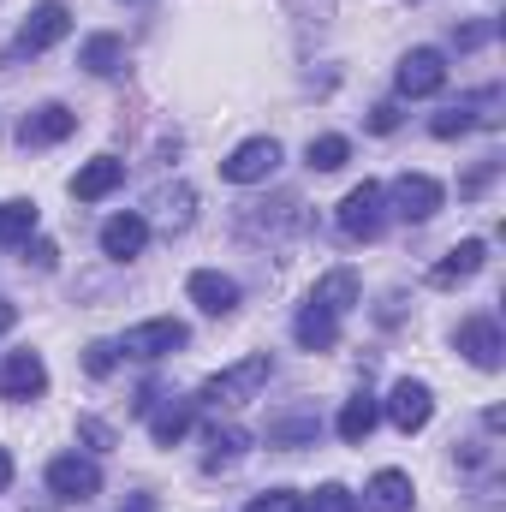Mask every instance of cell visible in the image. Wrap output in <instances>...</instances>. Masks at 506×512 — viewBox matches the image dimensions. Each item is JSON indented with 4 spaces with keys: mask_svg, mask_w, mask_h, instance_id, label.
Wrapping results in <instances>:
<instances>
[{
    "mask_svg": "<svg viewBox=\"0 0 506 512\" xmlns=\"http://www.w3.org/2000/svg\"><path fill=\"white\" fill-rule=\"evenodd\" d=\"M42 393H48L42 352H6L0 358V399H42Z\"/></svg>",
    "mask_w": 506,
    "mask_h": 512,
    "instance_id": "cell-11",
    "label": "cell"
},
{
    "mask_svg": "<svg viewBox=\"0 0 506 512\" xmlns=\"http://www.w3.org/2000/svg\"><path fill=\"white\" fill-rule=\"evenodd\" d=\"M298 512H358V495H352V489H340V483H328V489H316Z\"/></svg>",
    "mask_w": 506,
    "mask_h": 512,
    "instance_id": "cell-27",
    "label": "cell"
},
{
    "mask_svg": "<svg viewBox=\"0 0 506 512\" xmlns=\"http://www.w3.org/2000/svg\"><path fill=\"white\" fill-rule=\"evenodd\" d=\"M370 131H376V137L399 131V102H376V108H370Z\"/></svg>",
    "mask_w": 506,
    "mask_h": 512,
    "instance_id": "cell-32",
    "label": "cell"
},
{
    "mask_svg": "<svg viewBox=\"0 0 506 512\" xmlns=\"http://www.w3.org/2000/svg\"><path fill=\"white\" fill-rule=\"evenodd\" d=\"M0 489H12V453L0 447Z\"/></svg>",
    "mask_w": 506,
    "mask_h": 512,
    "instance_id": "cell-37",
    "label": "cell"
},
{
    "mask_svg": "<svg viewBox=\"0 0 506 512\" xmlns=\"http://www.w3.org/2000/svg\"><path fill=\"white\" fill-rule=\"evenodd\" d=\"M185 346H191V328L173 322V316L137 322V328H126V340H120V352H126V358H143V364H155V358H167V352H185Z\"/></svg>",
    "mask_w": 506,
    "mask_h": 512,
    "instance_id": "cell-5",
    "label": "cell"
},
{
    "mask_svg": "<svg viewBox=\"0 0 506 512\" xmlns=\"http://www.w3.org/2000/svg\"><path fill=\"white\" fill-rule=\"evenodd\" d=\"M393 84H399L405 102L441 96V84H447V54H441V48H411V54L399 60V72H393Z\"/></svg>",
    "mask_w": 506,
    "mask_h": 512,
    "instance_id": "cell-6",
    "label": "cell"
},
{
    "mask_svg": "<svg viewBox=\"0 0 506 512\" xmlns=\"http://www.w3.org/2000/svg\"><path fill=\"white\" fill-rule=\"evenodd\" d=\"M268 376H274V358H268V352H251V358H239L233 370L209 376L203 393H197V405H245V399H256V393L268 387Z\"/></svg>",
    "mask_w": 506,
    "mask_h": 512,
    "instance_id": "cell-1",
    "label": "cell"
},
{
    "mask_svg": "<svg viewBox=\"0 0 506 512\" xmlns=\"http://www.w3.org/2000/svg\"><path fill=\"white\" fill-rule=\"evenodd\" d=\"M245 453H251V435H245L239 423H227V429L215 423V429H209V453H203V471H227V465H239Z\"/></svg>",
    "mask_w": 506,
    "mask_h": 512,
    "instance_id": "cell-23",
    "label": "cell"
},
{
    "mask_svg": "<svg viewBox=\"0 0 506 512\" xmlns=\"http://www.w3.org/2000/svg\"><path fill=\"white\" fill-rule=\"evenodd\" d=\"M304 161H310L316 173H340V167L352 161V143H346L340 131H322V137H310V149H304Z\"/></svg>",
    "mask_w": 506,
    "mask_h": 512,
    "instance_id": "cell-25",
    "label": "cell"
},
{
    "mask_svg": "<svg viewBox=\"0 0 506 512\" xmlns=\"http://www.w3.org/2000/svg\"><path fill=\"white\" fill-rule=\"evenodd\" d=\"M126 185V161L120 155H96V161H84L78 173H72V197L78 203H102V197H114Z\"/></svg>",
    "mask_w": 506,
    "mask_h": 512,
    "instance_id": "cell-13",
    "label": "cell"
},
{
    "mask_svg": "<svg viewBox=\"0 0 506 512\" xmlns=\"http://www.w3.org/2000/svg\"><path fill=\"white\" fill-rule=\"evenodd\" d=\"M381 197L393 203V215H399V221H417V227H423V221L447 203L441 179H429V173H399L393 185H381Z\"/></svg>",
    "mask_w": 506,
    "mask_h": 512,
    "instance_id": "cell-4",
    "label": "cell"
},
{
    "mask_svg": "<svg viewBox=\"0 0 506 512\" xmlns=\"http://www.w3.org/2000/svg\"><path fill=\"white\" fill-rule=\"evenodd\" d=\"M185 292H191V304H197L203 316H233V310H239V280H227V274H215V268H197V274L185 280Z\"/></svg>",
    "mask_w": 506,
    "mask_h": 512,
    "instance_id": "cell-14",
    "label": "cell"
},
{
    "mask_svg": "<svg viewBox=\"0 0 506 512\" xmlns=\"http://www.w3.org/2000/svg\"><path fill=\"white\" fill-rule=\"evenodd\" d=\"M453 340H459V352H465V364H477V370H501V352H506V340H501V322H495V316H465Z\"/></svg>",
    "mask_w": 506,
    "mask_h": 512,
    "instance_id": "cell-9",
    "label": "cell"
},
{
    "mask_svg": "<svg viewBox=\"0 0 506 512\" xmlns=\"http://www.w3.org/2000/svg\"><path fill=\"white\" fill-rule=\"evenodd\" d=\"M78 441H90L96 453H108V447H114V429H108L102 417H78Z\"/></svg>",
    "mask_w": 506,
    "mask_h": 512,
    "instance_id": "cell-30",
    "label": "cell"
},
{
    "mask_svg": "<svg viewBox=\"0 0 506 512\" xmlns=\"http://www.w3.org/2000/svg\"><path fill=\"white\" fill-rule=\"evenodd\" d=\"M120 512H155V501H149V495H131V501H126Z\"/></svg>",
    "mask_w": 506,
    "mask_h": 512,
    "instance_id": "cell-38",
    "label": "cell"
},
{
    "mask_svg": "<svg viewBox=\"0 0 506 512\" xmlns=\"http://www.w3.org/2000/svg\"><path fill=\"white\" fill-rule=\"evenodd\" d=\"M72 131H78V114L60 108V102H48V108H36V114L18 120V149H48V143H66Z\"/></svg>",
    "mask_w": 506,
    "mask_h": 512,
    "instance_id": "cell-12",
    "label": "cell"
},
{
    "mask_svg": "<svg viewBox=\"0 0 506 512\" xmlns=\"http://www.w3.org/2000/svg\"><path fill=\"white\" fill-rule=\"evenodd\" d=\"M471 126H477V114H471V102H459V108H447V114H435V120H429V131H435L441 143H447V137H465Z\"/></svg>",
    "mask_w": 506,
    "mask_h": 512,
    "instance_id": "cell-28",
    "label": "cell"
},
{
    "mask_svg": "<svg viewBox=\"0 0 506 512\" xmlns=\"http://www.w3.org/2000/svg\"><path fill=\"white\" fill-rule=\"evenodd\" d=\"M483 262H489V245H483V239H465V245H453V251L429 268V286H459V280H471Z\"/></svg>",
    "mask_w": 506,
    "mask_h": 512,
    "instance_id": "cell-17",
    "label": "cell"
},
{
    "mask_svg": "<svg viewBox=\"0 0 506 512\" xmlns=\"http://www.w3.org/2000/svg\"><path fill=\"white\" fill-rule=\"evenodd\" d=\"M197 423V399H167L161 411H149V441L155 447H179Z\"/></svg>",
    "mask_w": 506,
    "mask_h": 512,
    "instance_id": "cell-16",
    "label": "cell"
},
{
    "mask_svg": "<svg viewBox=\"0 0 506 512\" xmlns=\"http://www.w3.org/2000/svg\"><path fill=\"white\" fill-rule=\"evenodd\" d=\"M30 233H36V203H30V197H12V203H0V251H12V245H30Z\"/></svg>",
    "mask_w": 506,
    "mask_h": 512,
    "instance_id": "cell-24",
    "label": "cell"
},
{
    "mask_svg": "<svg viewBox=\"0 0 506 512\" xmlns=\"http://www.w3.org/2000/svg\"><path fill=\"white\" fill-rule=\"evenodd\" d=\"M280 167V143L274 137H245L227 161H221V179H233V185H256V179H268Z\"/></svg>",
    "mask_w": 506,
    "mask_h": 512,
    "instance_id": "cell-10",
    "label": "cell"
},
{
    "mask_svg": "<svg viewBox=\"0 0 506 512\" xmlns=\"http://www.w3.org/2000/svg\"><path fill=\"white\" fill-rule=\"evenodd\" d=\"M292 340H298L304 352H334V346H340V316H328V310L304 304V310H298V322H292Z\"/></svg>",
    "mask_w": 506,
    "mask_h": 512,
    "instance_id": "cell-19",
    "label": "cell"
},
{
    "mask_svg": "<svg viewBox=\"0 0 506 512\" xmlns=\"http://www.w3.org/2000/svg\"><path fill=\"white\" fill-rule=\"evenodd\" d=\"M310 304H316V310H328V316H346V310L358 304V274H352V268L322 274V280H316V292H310Z\"/></svg>",
    "mask_w": 506,
    "mask_h": 512,
    "instance_id": "cell-22",
    "label": "cell"
},
{
    "mask_svg": "<svg viewBox=\"0 0 506 512\" xmlns=\"http://www.w3.org/2000/svg\"><path fill=\"white\" fill-rule=\"evenodd\" d=\"M411 6H417V0H411Z\"/></svg>",
    "mask_w": 506,
    "mask_h": 512,
    "instance_id": "cell-39",
    "label": "cell"
},
{
    "mask_svg": "<svg viewBox=\"0 0 506 512\" xmlns=\"http://www.w3.org/2000/svg\"><path fill=\"white\" fill-rule=\"evenodd\" d=\"M12 322H18V304H12V298H0V334H6Z\"/></svg>",
    "mask_w": 506,
    "mask_h": 512,
    "instance_id": "cell-36",
    "label": "cell"
},
{
    "mask_svg": "<svg viewBox=\"0 0 506 512\" xmlns=\"http://www.w3.org/2000/svg\"><path fill=\"white\" fill-rule=\"evenodd\" d=\"M78 66H84L90 78H108V72H120V66H126V42H120L114 30H96V36H84Z\"/></svg>",
    "mask_w": 506,
    "mask_h": 512,
    "instance_id": "cell-20",
    "label": "cell"
},
{
    "mask_svg": "<svg viewBox=\"0 0 506 512\" xmlns=\"http://www.w3.org/2000/svg\"><path fill=\"white\" fill-rule=\"evenodd\" d=\"M489 36H495V24H465V30H453V42H459V48H483Z\"/></svg>",
    "mask_w": 506,
    "mask_h": 512,
    "instance_id": "cell-34",
    "label": "cell"
},
{
    "mask_svg": "<svg viewBox=\"0 0 506 512\" xmlns=\"http://www.w3.org/2000/svg\"><path fill=\"white\" fill-rule=\"evenodd\" d=\"M381 417L399 429V435H417V429H429V417H435V393L423 382H393V393L381 399Z\"/></svg>",
    "mask_w": 506,
    "mask_h": 512,
    "instance_id": "cell-7",
    "label": "cell"
},
{
    "mask_svg": "<svg viewBox=\"0 0 506 512\" xmlns=\"http://www.w3.org/2000/svg\"><path fill=\"white\" fill-rule=\"evenodd\" d=\"M376 423H381V399L364 387V393H352V399L340 405V423H334V429H340L346 447H364V441L376 435Z\"/></svg>",
    "mask_w": 506,
    "mask_h": 512,
    "instance_id": "cell-15",
    "label": "cell"
},
{
    "mask_svg": "<svg viewBox=\"0 0 506 512\" xmlns=\"http://www.w3.org/2000/svg\"><path fill=\"white\" fill-rule=\"evenodd\" d=\"M143 245H149V221H143V215H114V221H102V256L131 262Z\"/></svg>",
    "mask_w": 506,
    "mask_h": 512,
    "instance_id": "cell-18",
    "label": "cell"
},
{
    "mask_svg": "<svg viewBox=\"0 0 506 512\" xmlns=\"http://www.w3.org/2000/svg\"><path fill=\"white\" fill-rule=\"evenodd\" d=\"M340 233L352 239V245H364V239H376L381 233V221H387V197H381V185L376 179H364V185H352L346 197H340Z\"/></svg>",
    "mask_w": 506,
    "mask_h": 512,
    "instance_id": "cell-3",
    "label": "cell"
},
{
    "mask_svg": "<svg viewBox=\"0 0 506 512\" xmlns=\"http://www.w3.org/2000/svg\"><path fill=\"white\" fill-rule=\"evenodd\" d=\"M48 495L54 501H90V495H102V465L84 459V453H60L48 465Z\"/></svg>",
    "mask_w": 506,
    "mask_h": 512,
    "instance_id": "cell-8",
    "label": "cell"
},
{
    "mask_svg": "<svg viewBox=\"0 0 506 512\" xmlns=\"http://www.w3.org/2000/svg\"><path fill=\"white\" fill-rule=\"evenodd\" d=\"M411 477L405 471H376L370 477V489H364V507L370 512H411Z\"/></svg>",
    "mask_w": 506,
    "mask_h": 512,
    "instance_id": "cell-21",
    "label": "cell"
},
{
    "mask_svg": "<svg viewBox=\"0 0 506 512\" xmlns=\"http://www.w3.org/2000/svg\"><path fill=\"white\" fill-rule=\"evenodd\" d=\"M114 364H120V346H114V340H96V346L84 352V370H90V376H114Z\"/></svg>",
    "mask_w": 506,
    "mask_h": 512,
    "instance_id": "cell-29",
    "label": "cell"
},
{
    "mask_svg": "<svg viewBox=\"0 0 506 512\" xmlns=\"http://www.w3.org/2000/svg\"><path fill=\"white\" fill-rule=\"evenodd\" d=\"M495 167H501V161H483V167H477V173H471V179H465L459 191H465V197H477V191H483V185L495 179Z\"/></svg>",
    "mask_w": 506,
    "mask_h": 512,
    "instance_id": "cell-35",
    "label": "cell"
},
{
    "mask_svg": "<svg viewBox=\"0 0 506 512\" xmlns=\"http://www.w3.org/2000/svg\"><path fill=\"white\" fill-rule=\"evenodd\" d=\"M66 30H72V12H66L60 0H42V6H30V18L18 24V36H12V48H6V60L48 54L54 42H66Z\"/></svg>",
    "mask_w": 506,
    "mask_h": 512,
    "instance_id": "cell-2",
    "label": "cell"
},
{
    "mask_svg": "<svg viewBox=\"0 0 506 512\" xmlns=\"http://www.w3.org/2000/svg\"><path fill=\"white\" fill-rule=\"evenodd\" d=\"M304 501L292 495V489H268V495H256L251 501V512H298Z\"/></svg>",
    "mask_w": 506,
    "mask_h": 512,
    "instance_id": "cell-31",
    "label": "cell"
},
{
    "mask_svg": "<svg viewBox=\"0 0 506 512\" xmlns=\"http://www.w3.org/2000/svg\"><path fill=\"white\" fill-rule=\"evenodd\" d=\"M316 411H298V417H280V423H268V447H310L316 441Z\"/></svg>",
    "mask_w": 506,
    "mask_h": 512,
    "instance_id": "cell-26",
    "label": "cell"
},
{
    "mask_svg": "<svg viewBox=\"0 0 506 512\" xmlns=\"http://www.w3.org/2000/svg\"><path fill=\"white\" fill-rule=\"evenodd\" d=\"M24 251H30V262H36L42 274H48V268H60V245H54V239H36V245H24Z\"/></svg>",
    "mask_w": 506,
    "mask_h": 512,
    "instance_id": "cell-33",
    "label": "cell"
}]
</instances>
